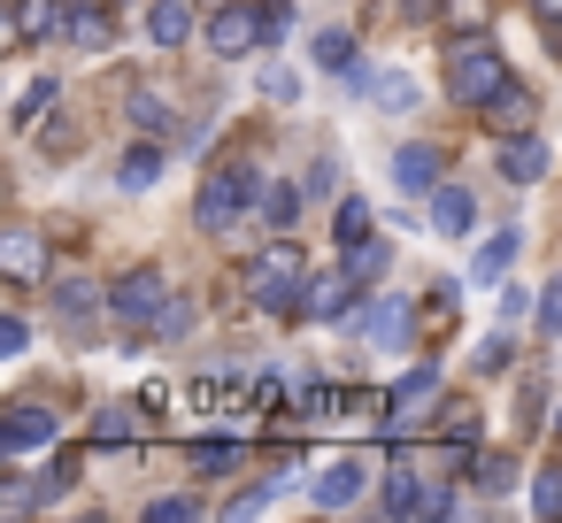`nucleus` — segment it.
<instances>
[{"label":"nucleus","mask_w":562,"mask_h":523,"mask_svg":"<svg viewBox=\"0 0 562 523\" xmlns=\"http://www.w3.org/2000/svg\"><path fill=\"white\" fill-rule=\"evenodd\" d=\"M531 16H539V24H554V32H562V0H531Z\"/></svg>","instance_id":"obj_46"},{"label":"nucleus","mask_w":562,"mask_h":523,"mask_svg":"<svg viewBox=\"0 0 562 523\" xmlns=\"http://www.w3.org/2000/svg\"><path fill=\"white\" fill-rule=\"evenodd\" d=\"M301 201H308L301 185H270V193H262V224H270V231H293V224H301Z\"/></svg>","instance_id":"obj_25"},{"label":"nucleus","mask_w":562,"mask_h":523,"mask_svg":"<svg viewBox=\"0 0 562 523\" xmlns=\"http://www.w3.org/2000/svg\"><path fill=\"white\" fill-rule=\"evenodd\" d=\"M508 354H516V346H508V339H501V331H493V339H485V346H477V369H485V377H493V369H508Z\"/></svg>","instance_id":"obj_42"},{"label":"nucleus","mask_w":562,"mask_h":523,"mask_svg":"<svg viewBox=\"0 0 562 523\" xmlns=\"http://www.w3.org/2000/svg\"><path fill=\"white\" fill-rule=\"evenodd\" d=\"M347 323H355V331H362V339H370L378 354H401V346H408V331H416V308L385 293V300H370V308H355Z\"/></svg>","instance_id":"obj_5"},{"label":"nucleus","mask_w":562,"mask_h":523,"mask_svg":"<svg viewBox=\"0 0 562 523\" xmlns=\"http://www.w3.org/2000/svg\"><path fill=\"white\" fill-rule=\"evenodd\" d=\"M70 9H78V0H70Z\"/></svg>","instance_id":"obj_48"},{"label":"nucleus","mask_w":562,"mask_h":523,"mask_svg":"<svg viewBox=\"0 0 562 523\" xmlns=\"http://www.w3.org/2000/svg\"><path fill=\"white\" fill-rule=\"evenodd\" d=\"M385 262H393V247H385V239H355V247H347V270H355L362 285H378V277H385Z\"/></svg>","instance_id":"obj_27"},{"label":"nucleus","mask_w":562,"mask_h":523,"mask_svg":"<svg viewBox=\"0 0 562 523\" xmlns=\"http://www.w3.org/2000/svg\"><path fill=\"white\" fill-rule=\"evenodd\" d=\"M301 193H308V201H331V193H339V170H331V162H308V170H301Z\"/></svg>","instance_id":"obj_38"},{"label":"nucleus","mask_w":562,"mask_h":523,"mask_svg":"<svg viewBox=\"0 0 562 523\" xmlns=\"http://www.w3.org/2000/svg\"><path fill=\"white\" fill-rule=\"evenodd\" d=\"M477 116H485V132H493V139H516V132H531V124H539V101H531V93L508 78V86H501V93H493Z\"/></svg>","instance_id":"obj_10"},{"label":"nucleus","mask_w":562,"mask_h":523,"mask_svg":"<svg viewBox=\"0 0 562 523\" xmlns=\"http://www.w3.org/2000/svg\"><path fill=\"white\" fill-rule=\"evenodd\" d=\"M193 515H201V500H193V492H162V500L147 508V523H193Z\"/></svg>","instance_id":"obj_36"},{"label":"nucleus","mask_w":562,"mask_h":523,"mask_svg":"<svg viewBox=\"0 0 562 523\" xmlns=\"http://www.w3.org/2000/svg\"><path fill=\"white\" fill-rule=\"evenodd\" d=\"M539 331H547V339H562V277H554V285H539Z\"/></svg>","instance_id":"obj_39"},{"label":"nucleus","mask_w":562,"mask_h":523,"mask_svg":"<svg viewBox=\"0 0 562 523\" xmlns=\"http://www.w3.org/2000/svg\"><path fill=\"white\" fill-rule=\"evenodd\" d=\"M247 293H255V308H270V316H308V254H301L293 239L255 247V254H247Z\"/></svg>","instance_id":"obj_1"},{"label":"nucleus","mask_w":562,"mask_h":523,"mask_svg":"<svg viewBox=\"0 0 562 523\" xmlns=\"http://www.w3.org/2000/svg\"><path fill=\"white\" fill-rule=\"evenodd\" d=\"M193 331V300H162L155 308V339H186Z\"/></svg>","instance_id":"obj_34"},{"label":"nucleus","mask_w":562,"mask_h":523,"mask_svg":"<svg viewBox=\"0 0 562 523\" xmlns=\"http://www.w3.org/2000/svg\"><path fill=\"white\" fill-rule=\"evenodd\" d=\"M370 101H378L385 116H416V109H424V93H416L408 70H370Z\"/></svg>","instance_id":"obj_15"},{"label":"nucleus","mask_w":562,"mask_h":523,"mask_svg":"<svg viewBox=\"0 0 562 523\" xmlns=\"http://www.w3.org/2000/svg\"><path fill=\"white\" fill-rule=\"evenodd\" d=\"M155 178H162V147H155V139H147V147H132V155L116 162V185H132V193H147Z\"/></svg>","instance_id":"obj_22"},{"label":"nucleus","mask_w":562,"mask_h":523,"mask_svg":"<svg viewBox=\"0 0 562 523\" xmlns=\"http://www.w3.org/2000/svg\"><path fill=\"white\" fill-rule=\"evenodd\" d=\"M447 316H454V285H447V277H439V285H431V300H424V323H431V331H439V323H447Z\"/></svg>","instance_id":"obj_40"},{"label":"nucleus","mask_w":562,"mask_h":523,"mask_svg":"<svg viewBox=\"0 0 562 523\" xmlns=\"http://www.w3.org/2000/svg\"><path fill=\"white\" fill-rule=\"evenodd\" d=\"M431 393H439V369H431V362H424V369H408V377L393 385V416H385V423H393V431H408V423H416V408H424Z\"/></svg>","instance_id":"obj_18"},{"label":"nucleus","mask_w":562,"mask_h":523,"mask_svg":"<svg viewBox=\"0 0 562 523\" xmlns=\"http://www.w3.org/2000/svg\"><path fill=\"white\" fill-rule=\"evenodd\" d=\"M47 109H55V78H32V86H24V101H16L9 116H16V132H40V116H47Z\"/></svg>","instance_id":"obj_26"},{"label":"nucleus","mask_w":562,"mask_h":523,"mask_svg":"<svg viewBox=\"0 0 562 523\" xmlns=\"http://www.w3.org/2000/svg\"><path fill=\"white\" fill-rule=\"evenodd\" d=\"M63 423H55V408L47 400H16L9 408V423H0V454H32V446H47Z\"/></svg>","instance_id":"obj_7"},{"label":"nucleus","mask_w":562,"mask_h":523,"mask_svg":"<svg viewBox=\"0 0 562 523\" xmlns=\"http://www.w3.org/2000/svg\"><path fill=\"white\" fill-rule=\"evenodd\" d=\"M124 116H132L147 139H178V116H170V101H162V93H147V86L124 101Z\"/></svg>","instance_id":"obj_21"},{"label":"nucleus","mask_w":562,"mask_h":523,"mask_svg":"<svg viewBox=\"0 0 562 523\" xmlns=\"http://www.w3.org/2000/svg\"><path fill=\"white\" fill-rule=\"evenodd\" d=\"M63 24H70V0H16V9H9V39H16V47L55 39Z\"/></svg>","instance_id":"obj_11"},{"label":"nucleus","mask_w":562,"mask_h":523,"mask_svg":"<svg viewBox=\"0 0 562 523\" xmlns=\"http://www.w3.org/2000/svg\"><path fill=\"white\" fill-rule=\"evenodd\" d=\"M316 62H324V70H355V39H347V32H324V39H316Z\"/></svg>","instance_id":"obj_37"},{"label":"nucleus","mask_w":562,"mask_h":523,"mask_svg":"<svg viewBox=\"0 0 562 523\" xmlns=\"http://www.w3.org/2000/svg\"><path fill=\"white\" fill-rule=\"evenodd\" d=\"M431 492H439V485H424L408 462H393V477H385V508H393V515H431Z\"/></svg>","instance_id":"obj_19"},{"label":"nucleus","mask_w":562,"mask_h":523,"mask_svg":"<svg viewBox=\"0 0 562 523\" xmlns=\"http://www.w3.org/2000/svg\"><path fill=\"white\" fill-rule=\"evenodd\" d=\"M262 32H270V47L293 32V9H285V0H262Z\"/></svg>","instance_id":"obj_41"},{"label":"nucleus","mask_w":562,"mask_h":523,"mask_svg":"<svg viewBox=\"0 0 562 523\" xmlns=\"http://www.w3.org/2000/svg\"><path fill=\"white\" fill-rule=\"evenodd\" d=\"M355 293H362L355 270H324V277H308V323H347V316H355Z\"/></svg>","instance_id":"obj_8"},{"label":"nucleus","mask_w":562,"mask_h":523,"mask_svg":"<svg viewBox=\"0 0 562 523\" xmlns=\"http://www.w3.org/2000/svg\"><path fill=\"white\" fill-rule=\"evenodd\" d=\"M262 193H270V185H262V170H255L247 155H232V162H216V170H209V185H201V208H193V216H201V231L239 239V216H247Z\"/></svg>","instance_id":"obj_2"},{"label":"nucleus","mask_w":562,"mask_h":523,"mask_svg":"<svg viewBox=\"0 0 562 523\" xmlns=\"http://www.w3.org/2000/svg\"><path fill=\"white\" fill-rule=\"evenodd\" d=\"M531 508H539V515H562V462H547V469L531 477Z\"/></svg>","instance_id":"obj_32"},{"label":"nucleus","mask_w":562,"mask_h":523,"mask_svg":"<svg viewBox=\"0 0 562 523\" xmlns=\"http://www.w3.org/2000/svg\"><path fill=\"white\" fill-rule=\"evenodd\" d=\"M470 224H477V201H470L462 185H439V193H431V231H439V239H462Z\"/></svg>","instance_id":"obj_17"},{"label":"nucleus","mask_w":562,"mask_h":523,"mask_svg":"<svg viewBox=\"0 0 562 523\" xmlns=\"http://www.w3.org/2000/svg\"><path fill=\"white\" fill-rule=\"evenodd\" d=\"M439 24H447L454 39H477V32L493 24V0H447V9H439Z\"/></svg>","instance_id":"obj_24"},{"label":"nucleus","mask_w":562,"mask_h":523,"mask_svg":"<svg viewBox=\"0 0 562 523\" xmlns=\"http://www.w3.org/2000/svg\"><path fill=\"white\" fill-rule=\"evenodd\" d=\"M501 178H508V185H539V178H547V147H539L531 132L501 139Z\"/></svg>","instance_id":"obj_14"},{"label":"nucleus","mask_w":562,"mask_h":523,"mask_svg":"<svg viewBox=\"0 0 562 523\" xmlns=\"http://www.w3.org/2000/svg\"><path fill=\"white\" fill-rule=\"evenodd\" d=\"M147 39L155 47H186L193 39V9H186V0H155V9H147Z\"/></svg>","instance_id":"obj_20"},{"label":"nucleus","mask_w":562,"mask_h":523,"mask_svg":"<svg viewBox=\"0 0 562 523\" xmlns=\"http://www.w3.org/2000/svg\"><path fill=\"white\" fill-rule=\"evenodd\" d=\"M209 47L224 55V62H239V55H255V47H270V32H262V9H216L209 16Z\"/></svg>","instance_id":"obj_6"},{"label":"nucleus","mask_w":562,"mask_h":523,"mask_svg":"<svg viewBox=\"0 0 562 523\" xmlns=\"http://www.w3.org/2000/svg\"><path fill=\"white\" fill-rule=\"evenodd\" d=\"M516 247H524L516 231H493V239L477 247V262H470V270H477V277H508V262H516Z\"/></svg>","instance_id":"obj_28"},{"label":"nucleus","mask_w":562,"mask_h":523,"mask_svg":"<svg viewBox=\"0 0 562 523\" xmlns=\"http://www.w3.org/2000/svg\"><path fill=\"white\" fill-rule=\"evenodd\" d=\"M508 86V62H501V47L477 32V39H454V55H447V93L462 101V109H485L493 93Z\"/></svg>","instance_id":"obj_3"},{"label":"nucleus","mask_w":562,"mask_h":523,"mask_svg":"<svg viewBox=\"0 0 562 523\" xmlns=\"http://www.w3.org/2000/svg\"><path fill=\"white\" fill-rule=\"evenodd\" d=\"M539 400H547V385H539V377H524V400H516V423H524V431L539 423Z\"/></svg>","instance_id":"obj_43"},{"label":"nucleus","mask_w":562,"mask_h":523,"mask_svg":"<svg viewBox=\"0 0 562 523\" xmlns=\"http://www.w3.org/2000/svg\"><path fill=\"white\" fill-rule=\"evenodd\" d=\"M162 300H170L162 270H124V277L109 285V316H116V323H155Z\"/></svg>","instance_id":"obj_4"},{"label":"nucleus","mask_w":562,"mask_h":523,"mask_svg":"<svg viewBox=\"0 0 562 523\" xmlns=\"http://www.w3.org/2000/svg\"><path fill=\"white\" fill-rule=\"evenodd\" d=\"M132 431H139L132 408H101V416H93V446H132Z\"/></svg>","instance_id":"obj_31"},{"label":"nucleus","mask_w":562,"mask_h":523,"mask_svg":"<svg viewBox=\"0 0 562 523\" xmlns=\"http://www.w3.org/2000/svg\"><path fill=\"white\" fill-rule=\"evenodd\" d=\"M331 224H339V247H355V239H370V201H362V193H347Z\"/></svg>","instance_id":"obj_30"},{"label":"nucleus","mask_w":562,"mask_h":523,"mask_svg":"<svg viewBox=\"0 0 562 523\" xmlns=\"http://www.w3.org/2000/svg\"><path fill=\"white\" fill-rule=\"evenodd\" d=\"M439 431H447V446H470V439H477V408H470V400H454V408L439 416Z\"/></svg>","instance_id":"obj_35"},{"label":"nucleus","mask_w":562,"mask_h":523,"mask_svg":"<svg viewBox=\"0 0 562 523\" xmlns=\"http://www.w3.org/2000/svg\"><path fill=\"white\" fill-rule=\"evenodd\" d=\"M362 485H370L362 454H339V462H324V477H316V500H324V508H355V500H362Z\"/></svg>","instance_id":"obj_13"},{"label":"nucleus","mask_w":562,"mask_h":523,"mask_svg":"<svg viewBox=\"0 0 562 523\" xmlns=\"http://www.w3.org/2000/svg\"><path fill=\"white\" fill-rule=\"evenodd\" d=\"M116 9H101V0H78V9H70V47H86V55H109L116 47Z\"/></svg>","instance_id":"obj_12"},{"label":"nucleus","mask_w":562,"mask_h":523,"mask_svg":"<svg viewBox=\"0 0 562 523\" xmlns=\"http://www.w3.org/2000/svg\"><path fill=\"white\" fill-rule=\"evenodd\" d=\"M439 147H401L393 155V178H401V193H439Z\"/></svg>","instance_id":"obj_16"},{"label":"nucleus","mask_w":562,"mask_h":523,"mask_svg":"<svg viewBox=\"0 0 562 523\" xmlns=\"http://www.w3.org/2000/svg\"><path fill=\"white\" fill-rule=\"evenodd\" d=\"M470 485H477L485 500H493V492H508V485H516V454H501V446H493V454H477V462H470Z\"/></svg>","instance_id":"obj_23"},{"label":"nucleus","mask_w":562,"mask_h":523,"mask_svg":"<svg viewBox=\"0 0 562 523\" xmlns=\"http://www.w3.org/2000/svg\"><path fill=\"white\" fill-rule=\"evenodd\" d=\"M0 270H9V285H40L47 277V231H0Z\"/></svg>","instance_id":"obj_9"},{"label":"nucleus","mask_w":562,"mask_h":523,"mask_svg":"<svg viewBox=\"0 0 562 523\" xmlns=\"http://www.w3.org/2000/svg\"><path fill=\"white\" fill-rule=\"evenodd\" d=\"M47 485H55V492H70V485H78V454H70V446H55V469H47Z\"/></svg>","instance_id":"obj_44"},{"label":"nucleus","mask_w":562,"mask_h":523,"mask_svg":"<svg viewBox=\"0 0 562 523\" xmlns=\"http://www.w3.org/2000/svg\"><path fill=\"white\" fill-rule=\"evenodd\" d=\"M186 462H193V469H232V462H247V446H232V439H193Z\"/></svg>","instance_id":"obj_29"},{"label":"nucleus","mask_w":562,"mask_h":523,"mask_svg":"<svg viewBox=\"0 0 562 523\" xmlns=\"http://www.w3.org/2000/svg\"><path fill=\"white\" fill-rule=\"evenodd\" d=\"M554 431H562V416H554Z\"/></svg>","instance_id":"obj_47"},{"label":"nucleus","mask_w":562,"mask_h":523,"mask_svg":"<svg viewBox=\"0 0 562 523\" xmlns=\"http://www.w3.org/2000/svg\"><path fill=\"white\" fill-rule=\"evenodd\" d=\"M24 339H32L24 316H0V354H24Z\"/></svg>","instance_id":"obj_45"},{"label":"nucleus","mask_w":562,"mask_h":523,"mask_svg":"<svg viewBox=\"0 0 562 523\" xmlns=\"http://www.w3.org/2000/svg\"><path fill=\"white\" fill-rule=\"evenodd\" d=\"M55 308H63V316H70V323H78V331H86V323H93V308H101V300H93V285H63V293H55Z\"/></svg>","instance_id":"obj_33"}]
</instances>
